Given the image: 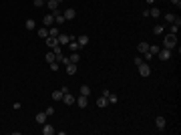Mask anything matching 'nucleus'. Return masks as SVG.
Masks as SVG:
<instances>
[{"label":"nucleus","instance_id":"32","mask_svg":"<svg viewBox=\"0 0 181 135\" xmlns=\"http://www.w3.org/2000/svg\"><path fill=\"white\" fill-rule=\"evenodd\" d=\"M45 2H46V0H34V6H36V8H40Z\"/></svg>","mask_w":181,"mask_h":135},{"label":"nucleus","instance_id":"21","mask_svg":"<svg viewBox=\"0 0 181 135\" xmlns=\"http://www.w3.org/2000/svg\"><path fill=\"white\" fill-rule=\"evenodd\" d=\"M46 4H48V10H50V12L58 8V2H57V0H46Z\"/></svg>","mask_w":181,"mask_h":135},{"label":"nucleus","instance_id":"14","mask_svg":"<svg viewBox=\"0 0 181 135\" xmlns=\"http://www.w3.org/2000/svg\"><path fill=\"white\" fill-rule=\"evenodd\" d=\"M52 22H55V16H52V12H50V14H46L45 18H42V24H45V26H50Z\"/></svg>","mask_w":181,"mask_h":135},{"label":"nucleus","instance_id":"7","mask_svg":"<svg viewBox=\"0 0 181 135\" xmlns=\"http://www.w3.org/2000/svg\"><path fill=\"white\" fill-rule=\"evenodd\" d=\"M34 119H36V123H38V125H42V123H46L48 115H46L45 111H42V113H36V117H34Z\"/></svg>","mask_w":181,"mask_h":135},{"label":"nucleus","instance_id":"11","mask_svg":"<svg viewBox=\"0 0 181 135\" xmlns=\"http://www.w3.org/2000/svg\"><path fill=\"white\" fill-rule=\"evenodd\" d=\"M55 133V127L48 123H42V135H52Z\"/></svg>","mask_w":181,"mask_h":135},{"label":"nucleus","instance_id":"30","mask_svg":"<svg viewBox=\"0 0 181 135\" xmlns=\"http://www.w3.org/2000/svg\"><path fill=\"white\" fill-rule=\"evenodd\" d=\"M52 53H55V55H62V46H60V45L52 46Z\"/></svg>","mask_w":181,"mask_h":135},{"label":"nucleus","instance_id":"29","mask_svg":"<svg viewBox=\"0 0 181 135\" xmlns=\"http://www.w3.org/2000/svg\"><path fill=\"white\" fill-rule=\"evenodd\" d=\"M159 48H161L159 45H149V53H151V55H157V53H159Z\"/></svg>","mask_w":181,"mask_h":135},{"label":"nucleus","instance_id":"16","mask_svg":"<svg viewBox=\"0 0 181 135\" xmlns=\"http://www.w3.org/2000/svg\"><path fill=\"white\" fill-rule=\"evenodd\" d=\"M149 16H151V18H159V16H161V10H159L157 6H153V8H149Z\"/></svg>","mask_w":181,"mask_h":135},{"label":"nucleus","instance_id":"33","mask_svg":"<svg viewBox=\"0 0 181 135\" xmlns=\"http://www.w3.org/2000/svg\"><path fill=\"white\" fill-rule=\"evenodd\" d=\"M50 71H58V63L55 61V63H50Z\"/></svg>","mask_w":181,"mask_h":135},{"label":"nucleus","instance_id":"31","mask_svg":"<svg viewBox=\"0 0 181 135\" xmlns=\"http://www.w3.org/2000/svg\"><path fill=\"white\" fill-rule=\"evenodd\" d=\"M117 99H119V97H117V95H113V93H111V95L107 97V101H109V103H113V105L117 103Z\"/></svg>","mask_w":181,"mask_h":135},{"label":"nucleus","instance_id":"1","mask_svg":"<svg viewBox=\"0 0 181 135\" xmlns=\"http://www.w3.org/2000/svg\"><path fill=\"white\" fill-rule=\"evenodd\" d=\"M163 46H165V48H175V46H177V34L169 32L163 38Z\"/></svg>","mask_w":181,"mask_h":135},{"label":"nucleus","instance_id":"27","mask_svg":"<svg viewBox=\"0 0 181 135\" xmlns=\"http://www.w3.org/2000/svg\"><path fill=\"white\" fill-rule=\"evenodd\" d=\"M68 61H70V63H75V65H77V63H79V61H80V56H79V53H73V55L68 56Z\"/></svg>","mask_w":181,"mask_h":135},{"label":"nucleus","instance_id":"22","mask_svg":"<svg viewBox=\"0 0 181 135\" xmlns=\"http://www.w3.org/2000/svg\"><path fill=\"white\" fill-rule=\"evenodd\" d=\"M107 105H109V101H107V97H99V99H97V107H107Z\"/></svg>","mask_w":181,"mask_h":135},{"label":"nucleus","instance_id":"20","mask_svg":"<svg viewBox=\"0 0 181 135\" xmlns=\"http://www.w3.org/2000/svg\"><path fill=\"white\" fill-rule=\"evenodd\" d=\"M24 26H26V30H34V28H36V22H34L32 18H28V20L24 22Z\"/></svg>","mask_w":181,"mask_h":135},{"label":"nucleus","instance_id":"36","mask_svg":"<svg viewBox=\"0 0 181 135\" xmlns=\"http://www.w3.org/2000/svg\"><path fill=\"white\" fill-rule=\"evenodd\" d=\"M141 63H143V58H141V56H135V65H137V67H139Z\"/></svg>","mask_w":181,"mask_h":135},{"label":"nucleus","instance_id":"5","mask_svg":"<svg viewBox=\"0 0 181 135\" xmlns=\"http://www.w3.org/2000/svg\"><path fill=\"white\" fill-rule=\"evenodd\" d=\"M62 16H65V20H73V18L77 16V10H75V8H67V10L62 12Z\"/></svg>","mask_w":181,"mask_h":135},{"label":"nucleus","instance_id":"9","mask_svg":"<svg viewBox=\"0 0 181 135\" xmlns=\"http://www.w3.org/2000/svg\"><path fill=\"white\" fill-rule=\"evenodd\" d=\"M62 101H65V105H75V101H77V99H75L70 93H65V95H62Z\"/></svg>","mask_w":181,"mask_h":135},{"label":"nucleus","instance_id":"19","mask_svg":"<svg viewBox=\"0 0 181 135\" xmlns=\"http://www.w3.org/2000/svg\"><path fill=\"white\" fill-rule=\"evenodd\" d=\"M67 73L73 77V75L77 73V65H75V63H68V65H67Z\"/></svg>","mask_w":181,"mask_h":135},{"label":"nucleus","instance_id":"2","mask_svg":"<svg viewBox=\"0 0 181 135\" xmlns=\"http://www.w3.org/2000/svg\"><path fill=\"white\" fill-rule=\"evenodd\" d=\"M139 75H141V77H145V79L151 75V67H149V65H145V61L139 65Z\"/></svg>","mask_w":181,"mask_h":135},{"label":"nucleus","instance_id":"24","mask_svg":"<svg viewBox=\"0 0 181 135\" xmlns=\"http://www.w3.org/2000/svg\"><path fill=\"white\" fill-rule=\"evenodd\" d=\"M80 95H85V97H89V95H90V87H89V85H80Z\"/></svg>","mask_w":181,"mask_h":135},{"label":"nucleus","instance_id":"23","mask_svg":"<svg viewBox=\"0 0 181 135\" xmlns=\"http://www.w3.org/2000/svg\"><path fill=\"white\" fill-rule=\"evenodd\" d=\"M62 95H65V93H62V91L58 89V91H55V93H52V95H50V97H52V99H55V101H62Z\"/></svg>","mask_w":181,"mask_h":135},{"label":"nucleus","instance_id":"17","mask_svg":"<svg viewBox=\"0 0 181 135\" xmlns=\"http://www.w3.org/2000/svg\"><path fill=\"white\" fill-rule=\"evenodd\" d=\"M155 125H157V129H159V131H163V129H165V119H163V117L159 115L157 119H155Z\"/></svg>","mask_w":181,"mask_h":135},{"label":"nucleus","instance_id":"39","mask_svg":"<svg viewBox=\"0 0 181 135\" xmlns=\"http://www.w3.org/2000/svg\"><path fill=\"white\" fill-rule=\"evenodd\" d=\"M57 2H58V4H60V2H65V0H57Z\"/></svg>","mask_w":181,"mask_h":135},{"label":"nucleus","instance_id":"28","mask_svg":"<svg viewBox=\"0 0 181 135\" xmlns=\"http://www.w3.org/2000/svg\"><path fill=\"white\" fill-rule=\"evenodd\" d=\"M177 18H179V16H175V14H165V20H167L169 24H173L175 20H177Z\"/></svg>","mask_w":181,"mask_h":135},{"label":"nucleus","instance_id":"8","mask_svg":"<svg viewBox=\"0 0 181 135\" xmlns=\"http://www.w3.org/2000/svg\"><path fill=\"white\" fill-rule=\"evenodd\" d=\"M77 43H79V46H87L89 45V36H87V34H79V36H77Z\"/></svg>","mask_w":181,"mask_h":135},{"label":"nucleus","instance_id":"15","mask_svg":"<svg viewBox=\"0 0 181 135\" xmlns=\"http://www.w3.org/2000/svg\"><path fill=\"white\" fill-rule=\"evenodd\" d=\"M137 51H139L141 55H143V53H147V51H149V43H145V40H143V43H139V45H137Z\"/></svg>","mask_w":181,"mask_h":135},{"label":"nucleus","instance_id":"37","mask_svg":"<svg viewBox=\"0 0 181 135\" xmlns=\"http://www.w3.org/2000/svg\"><path fill=\"white\" fill-rule=\"evenodd\" d=\"M171 4H175V6H181V0H171Z\"/></svg>","mask_w":181,"mask_h":135},{"label":"nucleus","instance_id":"3","mask_svg":"<svg viewBox=\"0 0 181 135\" xmlns=\"http://www.w3.org/2000/svg\"><path fill=\"white\" fill-rule=\"evenodd\" d=\"M157 56L161 58V61H169V58H171V48H165V46H163V48H159Z\"/></svg>","mask_w":181,"mask_h":135},{"label":"nucleus","instance_id":"6","mask_svg":"<svg viewBox=\"0 0 181 135\" xmlns=\"http://www.w3.org/2000/svg\"><path fill=\"white\" fill-rule=\"evenodd\" d=\"M77 105H79L80 109H85V107H87V105H89V99H87V97H85V95H79V97H77Z\"/></svg>","mask_w":181,"mask_h":135},{"label":"nucleus","instance_id":"35","mask_svg":"<svg viewBox=\"0 0 181 135\" xmlns=\"http://www.w3.org/2000/svg\"><path fill=\"white\" fill-rule=\"evenodd\" d=\"M143 55H145V58H147V61H151V58H153V56H155V55H151V53H149V51H147V53H143Z\"/></svg>","mask_w":181,"mask_h":135},{"label":"nucleus","instance_id":"25","mask_svg":"<svg viewBox=\"0 0 181 135\" xmlns=\"http://www.w3.org/2000/svg\"><path fill=\"white\" fill-rule=\"evenodd\" d=\"M58 34H60L58 26H50V28H48V36H58Z\"/></svg>","mask_w":181,"mask_h":135},{"label":"nucleus","instance_id":"13","mask_svg":"<svg viewBox=\"0 0 181 135\" xmlns=\"http://www.w3.org/2000/svg\"><path fill=\"white\" fill-rule=\"evenodd\" d=\"M45 61L48 63V65H50V63H55V61H57V55H55L52 51H48V53L45 55Z\"/></svg>","mask_w":181,"mask_h":135},{"label":"nucleus","instance_id":"38","mask_svg":"<svg viewBox=\"0 0 181 135\" xmlns=\"http://www.w3.org/2000/svg\"><path fill=\"white\" fill-rule=\"evenodd\" d=\"M145 2H147V4H155L157 0H145Z\"/></svg>","mask_w":181,"mask_h":135},{"label":"nucleus","instance_id":"10","mask_svg":"<svg viewBox=\"0 0 181 135\" xmlns=\"http://www.w3.org/2000/svg\"><path fill=\"white\" fill-rule=\"evenodd\" d=\"M68 48H70V51H73V53H79V43H77V38H73V36H70V43H68Z\"/></svg>","mask_w":181,"mask_h":135},{"label":"nucleus","instance_id":"12","mask_svg":"<svg viewBox=\"0 0 181 135\" xmlns=\"http://www.w3.org/2000/svg\"><path fill=\"white\" fill-rule=\"evenodd\" d=\"M45 40H46V46H48V48H52V46H57V45H58L57 36H46Z\"/></svg>","mask_w":181,"mask_h":135},{"label":"nucleus","instance_id":"26","mask_svg":"<svg viewBox=\"0 0 181 135\" xmlns=\"http://www.w3.org/2000/svg\"><path fill=\"white\" fill-rule=\"evenodd\" d=\"M38 36H40V38H46V36H48V28H46V26L38 28Z\"/></svg>","mask_w":181,"mask_h":135},{"label":"nucleus","instance_id":"18","mask_svg":"<svg viewBox=\"0 0 181 135\" xmlns=\"http://www.w3.org/2000/svg\"><path fill=\"white\" fill-rule=\"evenodd\" d=\"M163 32H165V26H163V24H157V26H153V34H157V36H161Z\"/></svg>","mask_w":181,"mask_h":135},{"label":"nucleus","instance_id":"4","mask_svg":"<svg viewBox=\"0 0 181 135\" xmlns=\"http://www.w3.org/2000/svg\"><path fill=\"white\" fill-rule=\"evenodd\" d=\"M57 40H58V45L60 46H67L68 43H70V36H68V34H65V32H60L57 36Z\"/></svg>","mask_w":181,"mask_h":135},{"label":"nucleus","instance_id":"34","mask_svg":"<svg viewBox=\"0 0 181 135\" xmlns=\"http://www.w3.org/2000/svg\"><path fill=\"white\" fill-rule=\"evenodd\" d=\"M46 115H48V117H50V115H55V109H52V107H48V109H46Z\"/></svg>","mask_w":181,"mask_h":135}]
</instances>
